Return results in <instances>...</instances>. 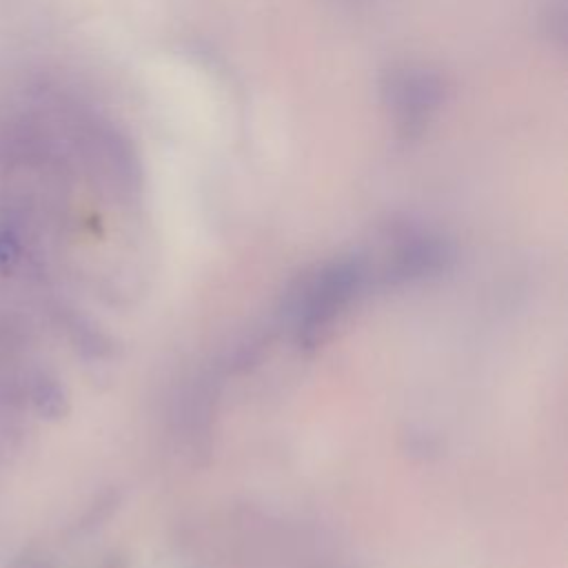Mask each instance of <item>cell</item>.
<instances>
[{
	"instance_id": "obj_1",
	"label": "cell",
	"mask_w": 568,
	"mask_h": 568,
	"mask_svg": "<svg viewBox=\"0 0 568 568\" xmlns=\"http://www.w3.org/2000/svg\"><path fill=\"white\" fill-rule=\"evenodd\" d=\"M384 102L397 126L413 135L424 129L444 102V80L426 67H399L386 73L382 84Z\"/></svg>"
}]
</instances>
